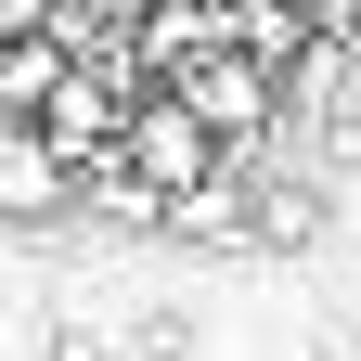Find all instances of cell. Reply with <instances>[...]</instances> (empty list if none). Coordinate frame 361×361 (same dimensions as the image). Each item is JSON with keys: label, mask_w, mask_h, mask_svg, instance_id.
I'll return each instance as SVG.
<instances>
[{"label": "cell", "mask_w": 361, "mask_h": 361, "mask_svg": "<svg viewBox=\"0 0 361 361\" xmlns=\"http://www.w3.org/2000/svg\"><path fill=\"white\" fill-rule=\"evenodd\" d=\"M219 155H233V142L207 129V104H194V90H142V116H129V142H116V168H129V180H155L168 207H180V194H207V180H219Z\"/></svg>", "instance_id": "1"}, {"label": "cell", "mask_w": 361, "mask_h": 361, "mask_svg": "<svg viewBox=\"0 0 361 361\" xmlns=\"http://www.w3.org/2000/svg\"><path fill=\"white\" fill-rule=\"evenodd\" d=\"M26 39H65V0H0V52H26Z\"/></svg>", "instance_id": "5"}, {"label": "cell", "mask_w": 361, "mask_h": 361, "mask_svg": "<svg viewBox=\"0 0 361 361\" xmlns=\"http://www.w3.org/2000/svg\"><path fill=\"white\" fill-rule=\"evenodd\" d=\"M310 26H323V39H348V26H361V0H310Z\"/></svg>", "instance_id": "7"}, {"label": "cell", "mask_w": 361, "mask_h": 361, "mask_svg": "<svg viewBox=\"0 0 361 361\" xmlns=\"http://www.w3.org/2000/svg\"><path fill=\"white\" fill-rule=\"evenodd\" d=\"M65 194H78V155L39 116H0V219H52Z\"/></svg>", "instance_id": "2"}, {"label": "cell", "mask_w": 361, "mask_h": 361, "mask_svg": "<svg viewBox=\"0 0 361 361\" xmlns=\"http://www.w3.org/2000/svg\"><path fill=\"white\" fill-rule=\"evenodd\" d=\"M258 233H271V245H297V233H323V207H310V194H297V180H284V194H271V207H258Z\"/></svg>", "instance_id": "6"}, {"label": "cell", "mask_w": 361, "mask_h": 361, "mask_svg": "<svg viewBox=\"0 0 361 361\" xmlns=\"http://www.w3.org/2000/svg\"><path fill=\"white\" fill-rule=\"evenodd\" d=\"M168 233H245V180L219 168L207 194H180V207H168Z\"/></svg>", "instance_id": "4"}, {"label": "cell", "mask_w": 361, "mask_h": 361, "mask_svg": "<svg viewBox=\"0 0 361 361\" xmlns=\"http://www.w3.org/2000/svg\"><path fill=\"white\" fill-rule=\"evenodd\" d=\"M168 90H194L219 142H245V129H271V104H284V90H271V65H245V52H207L194 78H168Z\"/></svg>", "instance_id": "3"}]
</instances>
